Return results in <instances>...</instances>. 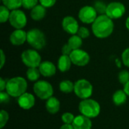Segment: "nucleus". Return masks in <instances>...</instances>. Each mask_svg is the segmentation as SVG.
Masks as SVG:
<instances>
[{"label": "nucleus", "instance_id": "obj_1", "mask_svg": "<svg viewBox=\"0 0 129 129\" xmlns=\"http://www.w3.org/2000/svg\"><path fill=\"white\" fill-rule=\"evenodd\" d=\"M92 33L98 39H106L113 32L114 23L113 19L107 14L99 15L91 26Z\"/></svg>", "mask_w": 129, "mask_h": 129}, {"label": "nucleus", "instance_id": "obj_2", "mask_svg": "<svg viewBox=\"0 0 129 129\" xmlns=\"http://www.w3.org/2000/svg\"><path fill=\"white\" fill-rule=\"evenodd\" d=\"M27 82L21 76L13 77L7 81L5 91L12 98H19L26 91Z\"/></svg>", "mask_w": 129, "mask_h": 129}, {"label": "nucleus", "instance_id": "obj_3", "mask_svg": "<svg viewBox=\"0 0 129 129\" xmlns=\"http://www.w3.org/2000/svg\"><path fill=\"white\" fill-rule=\"evenodd\" d=\"M79 111L82 115L90 119H94L99 116L101 113V106L99 103L94 99H84L79 102Z\"/></svg>", "mask_w": 129, "mask_h": 129}, {"label": "nucleus", "instance_id": "obj_4", "mask_svg": "<svg viewBox=\"0 0 129 129\" xmlns=\"http://www.w3.org/2000/svg\"><path fill=\"white\" fill-rule=\"evenodd\" d=\"M26 42L36 50H42L46 45L45 36L39 29H32L27 32Z\"/></svg>", "mask_w": 129, "mask_h": 129}, {"label": "nucleus", "instance_id": "obj_5", "mask_svg": "<svg viewBox=\"0 0 129 129\" xmlns=\"http://www.w3.org/2000/svg\"><path fill=\"white\" fill-rule=\"evenodd\" d=\"M74 93L82 100L90 98L93 94V85L87 79H79L74 83Z\"/></svg>", "mask_w": 129, "mask_h": 129}, {"label": "nucleus", "instance_id": "obj_6", "mask_svg": "<svg viewBox=\"0 0 129 129\" xmlns=\"http://www.w3.org/2000/svg\"><path fill=\"white\" fill-rule=\"evenodd\" d=\"M33 91L41 100H48L54 94L52 85L45 80H38L33 85Z\"/></svg>", "mask_w": 129, "mask_h": 129}, {"label": "nucleus", "instance_id": "obj_7", "mask_svg": "<svg viewBox=\"0 0 129 129\" xmlns=\"http://www.w3.org/2000/svg\"><path fill=\"white\" fill-rule=\"evenodd\" d=\"M21 60L28 68H39V65L42 62L40 54L36 49H27L23 51L21 54Z\"/></svg>", "mask_w": 129, "mask_h": 129}, {"label": "nucleus", "instance_id": "obj_8", "mask_svg": "<svg viewBox=\"0 0 129 129\" xmlns=\"http://www.w3.org/2000/svg\"><path fill=\"white\" fill-rule=\"evenodd\" d=\"M8 21L11 26L15 28V29H20L26 26L27 23V18L23 11L16 9L11 11Z\"/></svg>", "mask_w": 129, "mask_h": 129}, {"label": "nucleus", "instance_id": "obj_9", "mask_svg": "<svg viewBox=\"0 0 129 129\" xmlns=\"http://www.w3.org/2000/svg\"><path fill=\"white\" fill-rule=\"evenodd\" d=\"M125 14V6L119 2H113L107 5L106 14L113 20L121 18Z\"/></svg>", "mask_w": 129, "mask_h": 129}, {"label": "nucleus", "instance_id": "obj_10", "mask_svg": "<svg viewBox=\"0 0 129 129\" xmlns=\"http://www.w3.org/2000/svg\"><path fill=\"white\" fill-rule=\"evenodd\" d=\"M97 14L98 13L93 6L85 5V6H83L79 10L78 17H79V19L83 23L90 24L94 22V20L98 17Z\"/></svg>", "mask_w": 129, "mask_h": 129}, {"label": "nucleus", "instance_id": "obj_11", "mask_svg": "<svg viewBox=\"0 0 129 129\" xmlns=\"http://www.w3.org/2000/svg\"><path fill=\"white\" fill-rule=\"evenodd\" d=\"M70 57L73 64L78 67H85L90 61V55L88 53L80 48L73 50L70 54Z\"/></svg>", "mask_w": 129, "mask_h": 129}, {"label": "nucleus", "instance_id": "obj_12", "mask_svg": "<svg viewBox=\"0 0 129 129\" xmlns=\"http://www.w3.org/2000/svg\"><path fill=\"white\" fill-rule=\"evenodd\" d=\"M62 27L63 30L70 35H76L79 29L78 21L72 16H66L62 20Z\"/></svg>", "mask_w": 129, "mask_h": 129}, {"label": "nucleus", "instance_id": "obj_13", "mask_svg": "<svg viewBox=\"0 0 129 129\" xmlns=\"http://www.w3.org/2000/svg\"><path fill=\"white\" fill-rule=\"evenodd\" d=\"M17 104L19 107L25 110H28L32 109L36 104V98L35 96L30 93L25 92L21 96L18 98Z\"/></svg>", "mask_w": 129, "mask_h": 129}, {"label": "nucleus", "instance_id": "obj_14", "mask_svg": "<svg viewBox=\"0 0 129 129\" xmlns=\"http://www.w3.org/2000/svg\"><path fill=\"white\" fill-rule=\"evenodd\" d=\"M26 38H27V33L25 32L23 29H20L14 30L11 33L9 40L13 45L19 46L24 44V42L26 41Z\"/></svg>", "mask_w": 129, "mask_h": 129}, {"label": "nucleus", "instance_id": "obj_15", "mask_svg": "<svg viewBox=\"0 0 129 129\" xmlns=\"http://www.w3.org/2000/svg\"><path fill=\"white\" fill-rule=\"evenodd\" d=\"M72 125L74 129H91L92 128V122L91 119L82 114L75 117Z\"/></svg>", "mask_w": 129, "mask_h": 129}, {"label": "nucleus", "instance_id": "obj_16", "mask_svg": "<svg viewBox=\"0 0 129 129\" xmlns=\"http://www.w3.org/2000/svg\"><path fill=\"white\" fill-rule=\"evenodd\" d=\"M39 70L41 75L45 77H51L55 75L57 71L56 66L52 62L48 60L42 61L39 67Z\"/></svg>", "mask_w": 129, "mask_h": 129}, {"label": "nucleus", "instance_id": "obj_17", "mask_svg": "<svg viewBox=\"0 0 129 129\" xmlns=\"http://www.w3.org/2000/svg\"><path fill=\"white\" fill-rule=\"evenodd\" d=\"M46 110L51 114H56L60 111V102L55 97H51L46 100L45 103Z\"/></svg>", "mask_w": 129, "mask_h": 129}, {"label": "nucleus", "instance_id": "obj_18", "mask_svg": "<svg viewBox=\"0 0 129 129\" xmlns=\"http://www.w3.org/2000/svg\"><path fill=\"white\" fill-rule=\"evenodd\" d=\"M46 14V8L42 6L41 4L37 5L30 11V17L33 20L39 21L42 20Z\"/></svg>", "mask_w": 129, "mask_h": 129}, {"label": "nucleus", "instance_id": "obj_19", "mask_svg": "<svg viewBox=\"0 0 129 129\" xmlns=\"http://www.w3.org/2000/svg\"><path fill=\"white\" fill-rule=\"evenodd\" d=\"M72 63V60L69 55L62 54L57 60V68L60 72L65 73L71 68Z\"/></svg>", "mask_w": 129, "mask_h": 129}, {"label": "nucleus", "instance_id": "obj_20", "mask_svg": "<svg viewBox=\"0 0 129 129\" xmlns=\"http://www.w3.org/2000/svg\"><path fill=\"white\" fill-rule=\"evenodd\" d=\"M128 95L125 94L124 90H117L113 94L112 100L116 106H122L127 101Z\"/></svg>", "mask_w": 129, "mask_h": 129}, {"label": "nucleus", "instance_id": "obj_21", "mask_svg": "<svg viewBox=\"0 0 129 129\" xmlns=\"http://www.w3.org/2000/svg\"><path fill=\"white\" fill-rule=\"evenodd\" d=\"M59 89L64 94H70L74 91V83L69 79L63 80L59 84Z\"/></svg>", "mask_w": 129, "mask_h": 129}, {"label": "nucleus", "instance_id": "obj_22", "mask_svg": "<svg viewBox=\"0 0 129 129\" xmlns=\"http://www.w3.org/2000/svg\"><path fill=\"white\" fill-rule=\"evenodd\" d=\"M67 44L73 50L79 49L82 45V39L78 35H72V36H70V38L68 39Z\"/></svg>", "mask_w": 129, "mask_h": 129}, {"label": "nucleus", "instance_id": "obj_23", "mask_svg": "<svg viewBox=\"0 0 129 129\" xmlns=\"http://www.w3.org/2000/svg\"><path fill=\"white\" fill-rule=\"evenodd\" d=\"M41 76V73L37 67L28 68L26 71V77L30 82H37Z\"/></svg>", "mask_w": 129, "mask_h": 129}, {"label": "nucleus", "instance_id": "obj_24", "mask_svg": "<svg viewBox=\"0 0 129 129\" xmlns=\"http://www.w3.org/2000/svg\"><path fill=\"white\" fill-rule=\"evenodd\" d=\"M2 2L3 5L11 11L19 9L22 6V0H2Z\"/></svg>", "mask_w": 129, "mask_h": 129}, {"label": "nucleus", "instance_id": "obj_25", "mask_svg": "<svg viewBox=\"0 0 129 129\" xmlns=\"http://www.w3.org/2000/svg\"><path fill=\"white\" fill-rule=\"evenodd\" d=\"M10 14L11 11L7 7L3 5L0 6V22L2 23H4L9 20Z\"/></svg>", "mask_w": 129, "mask_h": 129}, {"label": "nucleus", "instance_id": "obj_26", "mask_svg": "<svg viewBox=\"0 0 129 129\" xmlns=\"http://www.w3.org/2000/svg\"><path fill=\"white\" fill-rule=\"evenodd\" d=\"M94 9L96 10L97 13L99 14L100 15L101 14H106V11H107V5L101 2V1H96L94 4Z\"/></svg>", "mask_w": 129, "mask_h": 129}, {"label": "nucleus", "instance_id": "obj_27", "mask_svg": "<svg viewBox=\"0 0 129 129\" xmlns=\"http://www.w3.org/2000/svg\"><path fill=\"white\" fill-rule=\"evenodd\" d=\"M118 79L119 82L122 84L123 85H125L129 81V72L128 70H122L119 72V75H118Z\"/></svg>", "mask_w": 129, "mask_h": 129}, {"label": "nucleus", "instance_id": "obj_28", "mask_svg": "<svg viewBox=\"0 0 129 129\" xmlns=\"http://www.w3.org/2000/svg\"><path fill=\"white\" fill-rule=\"evenodd\" d=\"M75 116L69 112L63 113L61 116V120L64 124H73L74 119H75Z\"/></svg>", "mask_w": 129, "mask_h": 129}, {"label": "nucleus", "instance_id": "obj_29", "mask_svg": "<svg viewBox=\"0 0 129 129\" xmlns=\"http://www.w3.org/2000/svg\"><path fill=\"white\" fill-rule=\"evenodd\" d=\"M9 119V115L7 111L2 110L0 112V128H3Z\"/></svg>", "mask_w": 129, "mask_h": 129}, {"label": "nucleus", "instance_id": "obj_30", "mask_svg": "<svg viewBox=\"0 0 129 129\" xmlns=\"http://www.w3.org/2000/svg\"><path fill=\"white\" fill-rule=\"evenodd\" d=\"M39 0H22V6L27 10H32L38 5Z\"/></svg>", "mask_w": 129, "mask_h": 129}, {"label": "nucleus", "instance_id": "obj_31", "mask_svg": "<svg viewBox=\"0 0 129 129\" xmlns=\"http://www.w3.org/2000/svg\"><path fill=\"white\" fill-rule=\"evenodd\" d=\"M77 35L79 36H80L82 39H87L90 36V31L87 27L81 26V27H79V29L78 30Z\"/></svg>", "mask_w": 129, "mask_h": 129}, {"label": "nucleus", "instance_id": "obj_32", "mask_svg": "<svg viewBox=\"0 0 129 129\" xmlns=\"http://www.w3.org/2000/svg\"><path fill=\"white\" fill-rule=\"evenodd\" d=\"M122 60L124 65L129 68V48L124 50L122 54Z\"/></svg>", "mask_w": 129, "mask_h": 129}, {"label": "nucleus", "instance_id": "obj_33", "mask_svg": "<svg viewBox=\"0 0 129 129\" xmlns=\"http://www.w3.org/2000/svg\"><path fill=\"white\" fill-rule=\"evenodd\" d=\"M11 96L9 94L5 91H0V102L1 104H7L10 101Z\"/></svg>", "mask_w": 129, "mask_h": 129}, {"label": "nucleus", "instance_id": "obj_34", "mask_svg": "<svg viewBox=\"0 0 129 129\" xmlns=\"http://www.w3.org/2000/svg\"><path fill=\"white\" fill-rule=\"evenodd\" d=\"M56 1H57V0H39V3H40L42 6H44V7H45L46 8H51V7H53V6L55 5Z\"/></svg>", "mask_w": 129, "mask_h": 129}, {"label": "nucleus", "instance_id": "obj_35", "mask_svg": "<svg viewBox=\"0 0 129 129\" xmlns=\"http://www.w3.org/2000/svg\"><path fill=\"white\" fill-rule=\"evenodd\" d=\"M73 50L71 48V47L68 45V44H65L63 47H62V49H61V52H62V54H64V55H69L71 54V52L73 51Z\"/></svg>", "mask_w": 129, "mask_h": 129}, {"label": "nucleus", "instance_id": "obj_36", "mask_svg": "<svg viewBox=\"0 0 129 129\" xmlns=\"http://www.w3.org/2000/svg\"><path fill=\"white\" fill-rule=\"evenodd\" d=\"M7 81L3 78H0V91H4L6 89Z\"/></svg>", "mask_w": 129, "mask_h": 129}, {"label": "nucleus", "instance_id": "obj_37", "mask_svg": "<svg viewBox=\"0 0 129 129\" xmlns=\"http://www.w3.org/2000/svg\"><path fill=\"white\" fill-rule=\"evenodd\" d=\"M0 53H1V65H0V68L2 69L4 65H5V60H6V57H5V53H4L2 49H1Z\"/></svg>", "mask_w": 129, "mask_h": 129}, {"label": "nucleus", "instance_id": "obj_38", "mask_svg": "<svg viewBox=\"0 0 129 129\" xmlns=\"http://www.w3.org/2000/svg\"><path fill=\"white\" fill-rule=\"evenodd\" d=\"M60 129H74L72 124H63L60 126Z\"/></svg>", "mask_w": 129, "mask_h": 129}, {"label": "nucleus", "instance_id": "obj_39", "mask_svg": "<svg viewBox=\"0 0 129 129\" xmlns=\"http://www.w3.org/2000/svg\"><path fill=\"white\" fill-rule=\"evenodd\" d=\"M124 91L125 92V94L129 97V81L125 84L124 85V88H123Z\"/></svg>", "mask_w": 129, "mask_h": 129}, {"label": "nucleus", "instance_id": "obj_40", "mask_svg": "<svg viewBox=\"0 0 129 129\" xmlns=\"http://www.w3.org/2000/svg\"><path fill=\"white\" fill-rule=\"evenodd\" d=\"M125 26H126L127 29L129 31V17H128V18L126 19V21H125Z\"/></svg>", "mask_w": 129, "mask_h": 129}]
</instances>
